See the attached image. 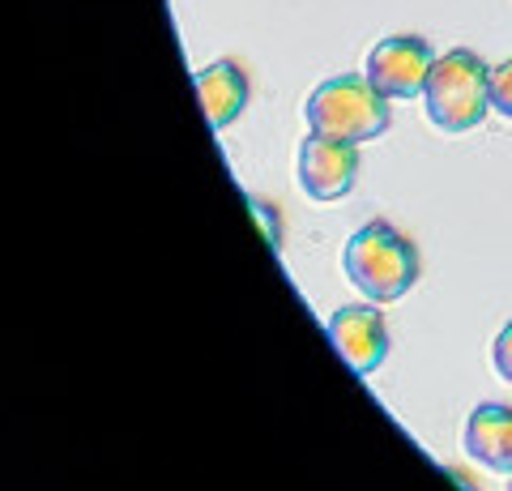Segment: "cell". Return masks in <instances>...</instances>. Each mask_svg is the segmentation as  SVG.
Instances as JSON below:
<instances>
[{
  "label": "cell",
  "mask_w": 512,
  "mask_h": 491,
  "mask_svg": "<svg viewBox=\"0 0 512 491\" xmlns=\"http://www.w3.org/2000/svg\"><path fill=\"white\" fill-rule=\"evenodd\" d=\"M342 274L372 304H397L419 282V248L384 218L359 227L342 248Z\"/></svg>",
  "instance_id": "obj_1"
},
{
  "label": "cell",
  "mask_w": 512,
  "mask_h": 491,
  "mask_svg": "<svg viewBox=\"0 0 512 491\" xmlns=\"http://www.w3.org/2000/svg\"><path fill=\"white\" fill-rule=\"evenodd\" d=\"M423 107H427V120L448 137L478 129L491 112L487 60L470 52V47H453V52L436 56L423 86Z\"/></svg>",
  "instance_id": "obj_2"
},
{
  "label": "cell",
  "mask_w": 512,
  "mask_h": 491,
  "mask_svg": "<svg viewBox=\"0 0 512 491\" xmlns=\"http://www.w3.org/2000/svg\"><path fill=\"white\" fill-rule=\"evenodd\" d=\"M303 120H308V133L333 137V141H350V146H363V141H376L384 129L393 124L389 99L367 82V73H338L325 77L303 103Z\"/></svg>",
  "instance_id": "obj_3"
},
{
  "label": "cell",
  "mask_w": 512,
  "mask_h": 491,
  "mask_svg": "<svg viewBox=\"0 0 512 491\" xmlns=\"http://www.w3.org/2000/svg\"><path fill=\"white\" fill-rule=\"evenodd\" d=\"M436 65V52H431V43L419 39V35H389L380 39L372 52H367V82H372L384 99H423V86H427V73Z\"/></svg>",
  "instance_id": "obj_4"
},
{
  "label": "cell",
  "mask_w": 512,
  "mask_h": 491,
  "mask_svg": "<svg viewBox=\"0 0 512 491\" xmlns=\"http://www.w3.org/2000/svg\"><path fill=\"white\" fill-rule=\"evenodd\" d=\"M359 180V146L308 133L299 146V188L316 205L342 201Z\"/></svg>",
  "instance_id": "obj_5"
},
{
  "label": "cell",
  "mask_w": 512,
  "mask_h": 491,
  "mask_svg": "<svg viewBox=\"0 0 512 491\" xmlns=\"http://www.w3.org/2000/svg\"><path fill=\"white\" fill-rule=\"evenodd\" d=\"M329 342L350 363V372L372 376L389 359V321L376 304H346L329 316Z\"/></svg>",
  "instance_id": "obj_6"
},
{
  "label": "cell",
  "mask_w": 512,
  "mask_h": 491,
  "mask_svg": "<svg viewBox=\"0 0 512 491\" xmlns=\"http://www.w3.org/2000/svg\"><path fill=\"white\" fill-rule=\"evenodd\" d=\"M466 453L483 470L512 474V406L483 402L466 419Z\"/></svg>",
  "instance_id": "obj_7"
},
{
  "label": "cell",
  "mask_w": 512,
  "mask_h": 491,
  "mask_svg": "<svg viewBox=\"0 0 512 491\" xmlns=\"http://www.w3.org/2000/svg\"><path fill=\"white\" fill-rule=\"evenodd\" d=\"M248 94H252L248 73L239 69L235 60H214V65L197 69V99L205 107V120H210L218 133L239 120V112L248 107Z\"/></svg>",
  "instance_id": "obj_8"
},
{
  "label": "cell",
  "mask_w": 512,
  "mask_h": 491,
  "mask_svg": "<svg viewBox=\"0 0 512 491\" xmlns=\"http://www.w3.org/2000/svg\"><path fill=\"white\" fill-rule=\"evenodd\" d=\"M491 112L512 120V56L491 69Z\"/></svg>",
  "instance_id": "obj_9"
},
{
  "label": "cell",
  "mask_w": 512,
  "mask_h": 491,
  "mask_svg": "<svg viewBox=\"0 0 512 491\" xmlns=\"http://www.w3.org/2000/svg\"><path fill=\"white\" fill-rule=\"evenodd\" d=\"M491 368H495V376H500L504 385H512V321L491 342Z\"/></svg>",
  "instance_id": "obj_10"
},
{
  "label": "cell",
  "mask_w": 512,
  "mask_h": 491,
  "mask_svg": "<svg viewBox=\"0 0 512 491\" xmlns=\"http://www.w3.org/2000/svg\"><path fill=\"white\" fill-rule=\"evenodd\" d=\"M252 218L261 223L269 248H282V218H278L274 205H269V201H252Z\"/></svg>",
  "instance_id": "obj_11"
},
{
  "label": "cell",
  "mask_w": 512,
  "mask_h": 491,
  "mask_svg": "<svg viewBox=\"0 0 512 491\" xmlns=\"http://www.w3.org/2000/svg\"><path fill=\"white\" fill-rule=\"evenodd\" d=\"M508 491H512V474H508Z\"/></svg>",
  "instance_id": "obj_12"
}]
</instances>
